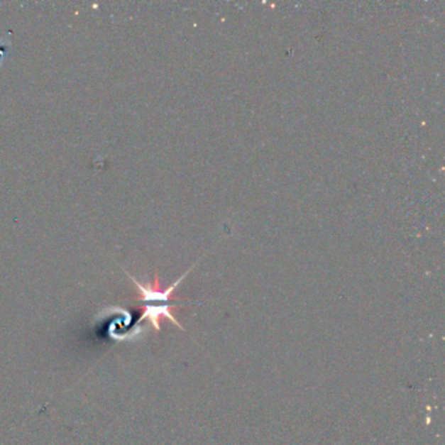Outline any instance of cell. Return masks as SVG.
Listing matches in <instances>:
<instances>
[{
  "instance_id": "cell-2",
  "label": "cell",
  "mask_w": 445,
  "mask_h": 445,
  "mask_svg": "<svg viewBox=\"0 0 445 445\" xmlns=\"http://www.w3.org/2000/svg\"><path fill=\"white\" fill-rule=\"evenodd\" d=\"M9 50H11V45H9V40L1 38L0 40V67L4 63L6 57H9Z\"/></svg>"
},
{
  "instance_id": "cell-1",
  "label": "cell",
  "mask_w": 445,
  "mask_h": 445,
  "mask_svg": "<svg viewBox=\"0 0 445 445\" xmlns=\"http://www.w3.org/2000/svg\"><path fill=\"white\" fill-rule=\"evenodd\" d=\"M194 267L189 268L185 275H180L179 280H177L165 290L161 289L158 273L154 275V280L152 282L141 283L133 275L126 272V275L130 277L131 281L138 289V298L135 300L143 304V307H141L143 308V314L140 316L138 323L143 322V320H149L150 324L153 325L155 333H160L162 319H167L174 325H177L180 331H185V328L179 324L177 317L172 314V309L177 307L175 298H172V294Z\"/></svg>"
}]
</instances>
